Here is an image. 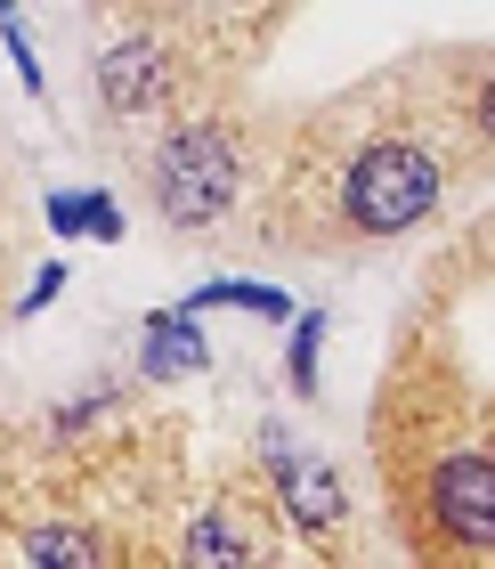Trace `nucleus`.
<instances>
[{
  "instance_id": "9",
  "label": "nucleus",
  "mask_w": 495,
  "mask_h": 569,
  "mask_svg": "<svg viewBox=\"0 0 495 569\" xmlns=\"http://www.w3.org/2000/svg\"><path fill=\"white\" fill-rule=\"evenodd\" d=\"M317 350H325V318H317V309H301L293 350H284V375H293V391H301V399H317Z\"/></svg>"
},
{
  "instance_id": "3",
  "label": "nucleus",
  "mask_w": 495,
  "mask_h": 569,
  "mask_svg": "<svg viewBox=\"0 0 495 569\" xmlns=\"http://www.w3.org/2000/svg\"><path fill=\"white\" fill-rule=\"evenodd\" d=\"M252 188V131L228 114H188L163 122V139L147 147V196L171 228H212L236 212Z\"/></svg>"
},
{
  "instance_id": "5",
  "label": "nucleus",
  "mask_w": 495,
  "mask_h": 569,
  "mask_svg": "<svg viewBox=\"0 0 495 569\" xmlns=\"http://www.w3.org/2000/svg\"><path fill=\"white\" fill-rule=\"evenodd\" d=\"M260 448H269V488H276V521H293L309 537H333L350 521V488L333 472L325 456H301L284 431H260Z\"/></svg>"
},
{
  "instance_id": "10",
  "label": "nucleus",
  "mask_w": 495,
  "mask_h": 569,
  "mask_svg": "<svg viewBox=\"0 0 495 569\" xmlns=\"http://www.w3.org/2000/svg\"><path fill=\"white\" fill-rule=\"evenodd\" d=\"M114 9H130V17H147V24H203V17H212L220 9V0H114Z\"/></svg>"
},
{
  "instance_id": "7",
  "label": "nucleus",
  "mask_w": 495,
  "mask_h": 569,
  "mask_svg": "<svg viewBox=\"0 0 495 569\" xmlns=\"http://www.w3.org/2000/svg\"><path fill=\"white\" fill-rule=\"evenodd\" d=\"M203 333L188 309H163V318H147V350H139V375L147 382H171V375H203Z\"/></svg>"
},
{
  "instance_id": "2",
  "label": "nucleus",
  "mask_w": 495,
  "mask_h": 569,
  "mask_svg": "<svg viewBox=\"0 0 495 569\" xmlns=\"http://www.w3.org/2000/svg\"><path fill=\"white\" fill-rule=\"evenodd\" d=\"M382 472L398 497L406 546L423 561H487L495 553V423L472 382L414 375L398 358L382 407Z\"/></svg>"
},
{
  "instance_id": "8",
  "label": "nucleus",
  "mask_w": 495,
  "mask_h": 569,
  "mask_svg": "<svg viewBox=\"0 0 495 569\" xmlns=\"http://www.w3.org/2000/svg\"><path fill=\"white\" fill-rule=\"evenodd\" d=\"M188 309H252V318H293V301H284L276 284H252V277H212V284H195Z\"/></svg>"
},
{
  "instance_id": "4",
  "label": "nucleus",
  "mask_w": 495,
  "mask_h": 569,
  "mask_svg": "<svg viewBox=\"0 0 495 569\" xmlns=\"http://www.w3.org/2000/svg\"><path fill=\"white\" fill-rule=\"evenodd\" d=\"M188 90H195V66L171 24H147L98 58V107L114 122H171V107H188Z\"/></svg>"
},
{
  "instance_id": "11",
  "label": "nucleus",
  "mask_w": 495,
  "mask_h": 569,
  "mask_svg": "<svg viewBox=\"0 0 495 569\" xmlns=\"http://www.w3.org/2000/svg\"><path fill=\"white\" fill-rule=\"evenodd\" d=\"M73 228H82V237H122V203L114 196H73Z\"/></svg>"
},
{
  "instance_id": "1",
  "label": "nucleus",
  "mask_w": 495,
  "mask_h": 569,
  "mask_svg": "<svg viewBox=\"0 0 495 569\" xmlns=\"http://www.w3.org/2000/svg\"><path fill=\"white\" fill-rule=\"evenodd\" d=\"M487 58H406L301 114L269 179V237L301 252H350L414 237L472 188L495 154Z\"/></svg>"
},
{
  "instance_id": "6",
  "label": "nucleus",
  "mask_w": 495,
  "mask_h": 569,
  "mask_svg": "<svg viewBox=\"0 0 495 569\" xmlns=\"http://www.w3.org/2000/svg\"><path fill=\"white\" fill-rule=\"evenodd\" d=\"M276 546L269 537H252L244 521V497H220L212 512H195V529H188V561H269Z\"/></svg>"
}]
</instances>
